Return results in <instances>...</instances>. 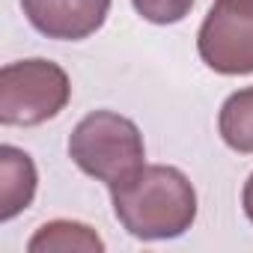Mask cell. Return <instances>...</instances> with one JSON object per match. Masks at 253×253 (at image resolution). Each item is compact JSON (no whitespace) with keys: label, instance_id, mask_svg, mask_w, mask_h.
Masks as SVG:
<instances>
[{"label":"cell","instance_id":"cell-5","mask_svg":"<svg viewBox=\"0 0 253 253\" xmlns=\"http://www.w3.org/2000/svg\"><path fill=\"white\" fill-rule=\"evenodd\" d=\"M33 30L57 42H81L101 30L110 0H21Z\"/></svg>","mask_w":253,"mask_h":253},{"label":"cell","instance_id":"cell-1","mask_svg":"<svg viewBox=\"0 0 253 253\" xmlns=\"http://www.w3.org/2000/svg\"><path fill=\"white\" fill-rule=\"evenodd\" d=\"M110 203L122 229L140 241L179 238L197 220V191L191 179L167 164H143L110 188Z\"/></svg>","mask_w":253,"mask_h":253},{"label":"cell","instance_id":"cell-4","mask_svg":"<svg viewBox=\"0 0 253 253\" xmlns=\"http://www.w3.org/2000/svg\"><path fill=\"white\" fill-rule=\"evenodd\" d=\"M197 51L217 75H253V0H214L200 24Z\"/></svg>","mask_w":253,"mask_h":253},{"label":"cell","instance_id":"cell-8","mask_svg":"<svg viewBox=\"0 0 253 253\" xmlns=\"http://www.w3.org/2000/svg\"><path fill=\"white\" fill-rule=\"evenodd\" d=\"M217 131L232 152H241V155L253 152V86L232 92L220 104Z\"/></svg>","mask_w":253,"mask_h":253},{"label":"cell","instance_id":"cell-7","mask_svg":"<svg viewBox=\"0 0 253 253\" xmlns=\"http://www.w3.org/2000/svg\"><path fill=\"white\" fill-rule=\"evenodd\" d=\"M30 253H101L104 241L98 232L81 220H51L36 229V235L27 241Z\"/></svg>","mask_w":253,"mask_h":253},{"label":"cell","instance_id":"cell-6","mask_svg":"<svg viewBox=\"0 0 253 253\" xmlns=\"http://www.w3.org/2000/svg\"><path fill=\"white\" fill-rule=\"evenodd\" d=\"M36 164L18 146H0V220L9 223L36 197Z\"/></svg>","mask_w":253,"mask_h":253},{"label":"cell","instance_id":"cell-10","mask_svg":"<svg viewBox=\"0 0 253 253\" xmlns=\"http://www.w3.org/2000/svg\"><path fill=\"white\" fill-rule=\"evenodd\" d=\"M241 206H244L247 220L253 223V173H250V176H247V182H244V191H241Z\"/></svg>","mask_w":253,"mask_h":253},{"label":"cell","instance_id":"cell-3","mask_svg":"<svg viewBox=\"0 0 253 253\" xmlns=\"http://www.w3.org/2000/svg\"><path fill=\"white\" fill-rule=\"evenodd\" d=\"M72 98V81L51 60H18L0 69V122L42 125L54 119Z\"/></svg>","mask_w":253,"mask_h":253},{"label":"cell","instance_id":"cell-2","mask_svg":"<svg viewBox=\"0 0 253 253\" xmlns=\"http://www.w3.org/2000/svg\"><path fill=\"white\" fill-rule=\"evenodd\" d=\"M69 158L81 173L113 188L146 164V146L140 128L128 116L92 110L75 125L69 137Z\"/></svg>","mask_w":253,"mask_h":253},{"label":"cell","instance_id":"cell-9","mask_svg":"<svg viewBox=\"0 0 253 253\" xmlns=\"http://www.w3.org/2000/svg\"><path fill=\"white\" fill-rule=\"evenodd\" d=\"M137 15L149 24H179L191 9L194 0H131Z\"/></svg>","mask_w":253,"mask_h":253}]
</instances>
